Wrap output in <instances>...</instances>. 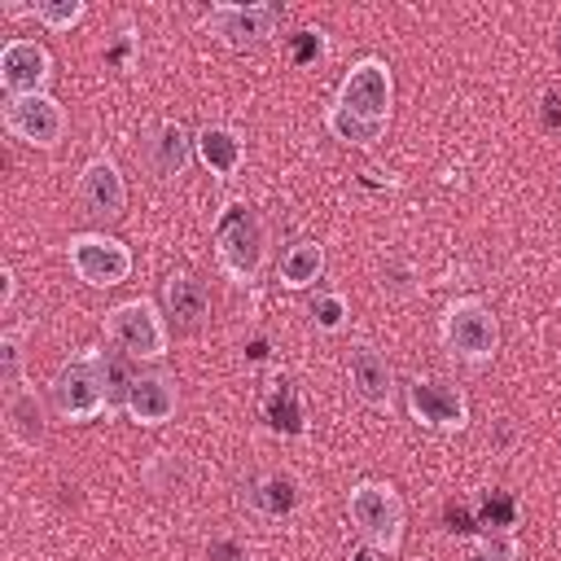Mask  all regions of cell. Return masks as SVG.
Returning <instances> with one entry per match:
<instances>
[{
  "mask_svg": "<svg viewBox=\"0 0 561 561\" xmlns=\"http://www.w3.org/2000/svg\"><path fill=\"white\" fill-rule=\"evenodd\" d=\"M245 504L267 513V517H280V513H289L298 504V482L289 473H263V478H254L245 486Z\"/></svg>",
  "mask_w": 561,
  "mask_h": 561,
  "instance_id": "cell-20",
  "label": "cell"
},
{
  "mask_svg": "<svg viewBox=\"0 0 561 561\" xmlns=\"http://www.w3.org/2000/svg\"><path fill=\"white\" fill-rule=\"evenodd\" d=\"M346 373H351V386L355 394L373 408V412H390L394 408V373L386 364V355L368 342H355L346 351Z\"/></svg>",
  "mask_w": 561,
  "mask_h": 561,
  "instance_id": "cell-14",
  "label": "cell"
},
{
  "mask_svg": "<svg viewBox=\"0 0 561 561\" xmlns=\"http://www.w3.org/2000/svg\"><path fill=\"white\" fill-rule=\"evenodd\" d=\"M66 259L75 276L92 289H114L131 276V250L110 232H75L66 241Z\"/></svg>",
  "mask_w": 561,
  "mask_h": 561,
  "instance_id": "cell-7",
  "label": "cell"
},
{
  "mask_svg": "<svg viewBox=\"0 0 561 561\" xmlns=\"http://www.w3.org/2000/svg\"><path fill=\"white\" fill-rule=\"evenodd\" d=\"M202 26L224 44V48H259L276 35L280 9L276 4H210Z\"/></svg>",
  "mask_w": 561,
  "mask_h": 561,
  "instance_id": "cell-9",
  "label": "cell"
},
{
  "mask_svg": "<svg viewBox=\"0 0 561 561\" xmlns=\"http://www.w3.org/2000/svg\"><path fill=\"white\" fill-rule=\"evenodd\" d=\"M197 158V145H193V131L175 118H162L145 131V162L158 180H175L188 171V162Z\"/></svg>",
  "mask_w": 561,
  "mask_h": 561,
  "instance_id": "cell-13",
  "label": "cell"
},
{
  "mask_svg": "<svg viewBox=\"0 0 561 561\" xmlns=\"http://www.w3.org/2000/svg\"><path fill=\"white\" fill-rule=\"evenodd\" d=\"M408 412L416 425L425 430H443V434H456L469 425V399L447 386V381H434V377H412L408 381Z\"/></svg>",
  "mask_w": 561,
  "mask_h": 561,
  "instance_id": "cell-10",
  "label": "cell"
},
{
  "mask_svg": "<svg viewBox=\"0 0 561 561\" xmlns=\"http://www.w3.org/2000/svg\"><path fill=\"white\" fill-rule=\"evenodd\" d=\"M465 561H517V539L513 535H482Z\"/></svg>",
  "mask_w": 561,
  "mask_h": 561,
  "instance_id": "cell-24",
  "label": "cell"
},
{
  "mask_svg": "<svg viewBox=\"0 0 561 561\" xmlns=\"http://www.w3.org/2000/svg\"><path fill=\"white\" fill-rule=\"evenodd\" d=\"M280 285L285 289H307L324 276V245L320 241H294L285 254H280V267H276Z\"/></svg>",
  "mask_w": 561,
  "mask_h": 561,
  "instance_id": "cell-19",
  "label": "cell"
},
{
  "mask_svg": "<svg viewBox=\"0 0 561 561\" xmlns=\"http://www.w3.org/2000/svg\"><path fill=\"white\" fill-rule=\"evenodd\" d=\"M193 145H197V162H202L215 180H232V175L241 171V162H245V140H241L237 127L210 123V127H202V131L193 136Z\"/></svg>",
  "mask_w": 561,
  "mask_h": 561,
  "instance_id": "cell-17",
  "label": "cell"
},
{
  "mask_svg": "<svg viewBox=\"0 0 561 561\" xmlns=\"http://www.w3.org/2000/svg\"><path fill=\"white\" fill-rule=\"evenodd\" d=\"M9 18H35L48 31H70L83 22L88 4L83 0H35V4H0Z\"/></svg>",
  "mask_w": 561,
  "mask_h": 561,
  "instance_id": "cell-21",
  "label": "cell"
},
{
  "mask_svg": "<svg viewBox=\"0 0 561 561\" xmlns=\"http://www.w3.org/2000/svg\"><path fill=\"white\" fill-rule=\"evenodd\" d=\"M351 522L359 526V535L368 539V548H377L381 557H394L403 543V500L390 482H355L346 495Z\"/></svg>",
  "mask_w": 561,
  "mask_h": 561,
  "instance_id": "cell-5",
  "label": "cell"
},
{
  "mask_svg": "<svg viewBox=\"0 0 561 561\" xmlns=\"http://www.w3.org/2000/svg\"><path fill=\"white\" fill-rule=\"evenodd\" d=\"M127 386L131 377L123 373V364L101 351V346H88L79 355H70L53 381H48V399H53V412L61 421H96V416H114L123 403H127Z\"/></svg>",
  "mask_w": 561,
  "mask_h": 561,
  "instance_id": "cell-2",
  "label": "cell"
},
{
  "mask_svg": "<svg viewBox=\"0 0 561 561\" xmlns=\"http://www.w3.org/2000/svg\"><path fill=\"white\" fill-rule=\"evenodd\" d=\"M438 329H443V346L465 364H486L500 351V320H495L491 302H482L473 294L447 302Z\"/></svg>",
  "mask_w": 561,
  "mask_h": 561,
  "instance_id": "cell-4",
  "label": "cell"
},
{
  "mask_svg": "<svg viewBox=\"0 0 561 561\" xmlns=\"http://www.w3.org/2000/svg\"><path fill=\"white\" fill-rule=\"evenodd\" d=\"M105 333L127 359H162L171 346L167 320L149 298H127L105 311Z\"/></svg>",
  "mask_w": 561,
  "mask_h": 561,
  "instance_id": "cell-6",
  "label": "cell"
},
{
  "mask_svg": "<svg viewBox=\"0 0 561 561\" xmlns=\"http://www.w3.org/2000/svg\"><path fill=\"white\" fill-rule=\"evenodd\" d=\"M0 83L9 96H35L53 83V53L39 39H9L0 48Z\"/></svg>",
  "mask_w": 561,
  "mask_h": 561,
  "instance_id": "cell-11",
  "label": "cell"
},
{
  "mask_svg": "<svg viewBox=\"0 0 561 561\" xmlns=\"http://www.w3.org/2000/svg\"><path fill=\"white\" fill-rule=\"evenodd\" d=\"M35 329V320H26V324H18V329H4L0 333V386H4V394H13L18 386H22V342H26V333Z\"/></svg>",
  "mask_w": 561,
  "mask_h": 561,
  "instance_id": "cell-22",
  "label": "cell"
},
{
  "mask_svg": "<svg viewBox=\"0 0 561 561\" xmlns=\"http://www.w3.org/2000/svg\"><path fill=\"white\" fill-rule=\"evenodd\" d=\"M346 316H351V307H346L342 294H316L311 320H316L320 333H342V329H346Z\"/></svg>",
  "mask_w": 561,
  "mask_h": 561,
  "instance_id": "cell-23",
  "label": "cell"
},
{
  "mask_svg": "<svg viewBox=\"0 0 561 561\" xmlns=\"http://www.w3.org/2000/svg\"><path fill=\"white\" fill-rule=\"evenodd\" d=\"M215 259H219V272L237 285H250L259 280L263 263H267V228L259 219V210L250 202H228L219 215H215Z\"/></svg>",
  "mask_w": 561,
  "mask_h": 561,
  "instance_id": "cell-3",
  "label": "cell"
},
{
  "mask_svg": "<svg viewBox=\"0 0 561 561\" xmlns=\"http://www.w3.org/2000/svg\"><path fill=\"white\" fill-rule=\"evenodd\" d=\"M180 408V386L171 373H136L127 386V403L123 412L136 425H167Z\"/></svg>",
  "mask_w": 561,
  "mask_h": 561,
  "instance_id": "cell-15",
  "label": "cell"
},
{
  "mask_svg": "<svg viewBox=\"0 0 561 561\" xmlns=\"http://www.w3.org/2000/svg\"><path fill=\"white\" fill-rule=\"evenodd\" d=\"M79 206L92 215V219H105V224H114V219H123V210H127V180H123V171H118V162L110 158V153H101V158H92L83 171H79Z\"/></svg>",
  "mask_w": 561,
  "mask_h": 561,
  "instance_id": "cell-12",
  "label": "cell"
},
{
  "mask_svg": "<svg viewBox=\"0 0 561 561\" xmlns=\"http://www.w3.org/2000/svg\"><path fill=\"white\" fill-rule=\"evenodd\" d=\"M390 110H394V75L381 57H359L342 83L337 96L324 110V127L333 131V140L368 149L386 136L390 127Z\"/></svg>",
  "mask_w": 561,
  "mask_h": 561,
  "instance_id": "cell-1",
  "label": "cell"
},
{
  "mask_svg": "<svg viewBox=\"0 0 561 561\" xmlns=\"http://www.w3.org/2000/svg\"><path fill=\"white\" fill-rule=\"evenodd\" d=\"M162 302H167V316H175V324L184 329H197L210 311V294L193 272H171L162 280Z\"/></svg>",
  "mask_w": 561,
  "mask_h": 561,
  "instance_id": "cell-18",
  "label": "cell"
},
{
  "mask_svg": "<svg viewBox=\"0 0 561 561\" xmlns=\"http://www.w3.org/2000/svg\"><path fill=\"white\" fill-rule=\"evenodd\" d=\"M44 399L35 394V386H18L13 394H4V434L13 447L22 451H35L44 443Z\"/></svg>",
  "mask_w": 561,
  "mask_h": 561,
  "instance_id": "cell-16",
  "label": "cell"
},
{
  "mask_svg": "<svg viewBox=\"0 0 561 561\" xmlns=\"http://www.w3.org/2000/svg\"><path fill=\"white\" fill-rule=\"evenodd\" d=\"M13 289H18V276H13V267L4 263V267H0V311L13 307Z\"/></svg>",
  "mask_w": 561,
  "mask_h": 561,
  "instance_id": "cell-25",
  "label": "cell"
},
{
  "mask_svg": "<svg viewBox=\"0 0 561 561\" xmlns=\"http://www.w3.org/2000/svg\"><path fill=\"white\" fill-rule=\"evenodd\" d=\"M4 131L31 149H57L61 136H66V110L57 96L48 92H35V96H9L4 110Z\"/></svg>",
  "mask_w": 561,
  "mask_h": 561,
  "instance_id": "cell-8",
  "label": "cell"
}]
</instances>
